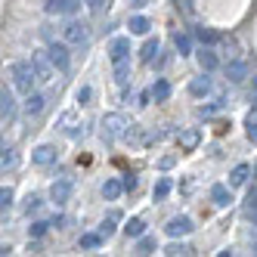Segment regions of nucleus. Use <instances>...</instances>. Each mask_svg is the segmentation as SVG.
I'll return each instance as SVG.
<instances>
[{"label": "nucleus", "instance_id": "nucleus-30", "mask_svg": "<svg viewBox=\"0 0 257 257\" xmlns=\"http://www.w3.org/2000/svg\"><path fill=\"white\" fill-rule=\"evenodd\" d=\"M168 192H171V180H168V177H161V180H158V186H155V201L168 198Z\"/></svg>", "mask_w": 257, "mask_h": 257}, {"label": "nucleus", "instance_id": "nucleus-27", "mask_svg": "<svg viewBox=\"0 0 257 257\" xmlns=\"http://www.w3.org/2000/svg\"><path fill=\"white\" fill-rule=\"evenodd\" d=\"M99 245H102V235H99V232H87V235H81V248L93 251V248H99Z\"/></svg>", "mask_w": 257, "mask_h": 257}, {"label": "nucleus", "instance_id": "nucleus-13", "mask_svg": "<svg viewBox=\"0 0 257 257\" xmlns=\"http://www.w3.org/2000/svg\"><path fill=\"white\" fill-rule=\"evenodd\" d=\"M232 186H223V183H217V186L211 189V201L217 208H229L232 205V192H229Z\"/></svg>", "mask_w": 257, "mask_h": 257}, {"label": "nucleus", "instance_id": "nucleus-41", "mask_svg": "<svg viewBox=\"0 0 257 257\" xmlns=\"http://www.w3.org/2000/svg\"><path fill=\"white\" fill-rule=\"evenodd\" d=\"M87 99H90V87H81L78 90V102H87Z\"/></svg>", "mask_w": 257, "mask_h": 257}, {"label": "nucleus", "instance_id": "nucleus-18", "mask_svg": "<svg viewBox=\"0 0 257 257\" xmlns=\"http://www.w3.org/2000/svg\"><path fill=\"white\" fill-rule=\"evenodd\" d=\"M124 232L131 235V238L146 235V220H143V217H131V220H127V226H124Z\"/></svg>", "mask_w": 257, "mask_h": 257}, {"label": "nucleus", "instance_id": "nucleus-5", "mask_svg": "<svg viewBox=\"0 0 257 257\" xmlns=\"http://www.w3.org/2000/svg\"><path fill=\"white\" fill-rule=\"evenodd\" d=\"M47 53H50V59H53V65H56L59 71H68V68H71V56H68V47H65L62 41H50Z\"/></svg>", "mask_w": 257, "mask_h": 257}, {"label": "nucleus", "instance_id": "nucleus-26", "mask_svg": "<svg viewBox=\"0 0 257 257\" xmlns=\"http://www.w3.org/2000/svg\"><path fill=\"white\" fill-rule=\"evenodd\" d=\"M115 223H118V214H108V217L102 220V223H99V229H96V232H99L102 238H108V235L115 232Z\"/></svg>", "mask_w": 257, "mask_h": 257}, {"label": "nucleus", "instance_id": "nucleus-19", "mask_svg": "<svg viewBox=\"0 0 257 257\" xmlns=\"http://www.w3.org/2000/svg\"><path fill=\"white\" fill-rule=\"evenodd\" d=\"M245 75H248V68H245V62H238V59H232V62L226 65V78H229V81H245Z\"/></svg>", "mask_w": 257, "mask_h": 257}, {"label": "nucleus", "instance_id": "nucleus-23", "mask_svg": "<svg viewBox=\"0 0 257 257\" xmlns=\"http://www.w3.org/2000/svg\"><path fill=\"white\" fill-rule=\"evenodd\" d=\"M0 168H4V171H13L16 168V149H10V146L0 149Z\"/></svg>", "mask_w": 257, "mask_h": 257}, {"label": "nucleus", "instance_id": "nucleus-29", "mask_svg": "<svg viewBox=\"0 0 257 257\" xmlns=\"http://www.w3.org/2000/svg\"><path fill=\"white\" fill-rule=\"evenodd\" d=\"M164 254H168V257H186V254H192V248L189 245H168V248H164Z\"/></svg>", "mask_w": 257, "mask_h": 257}, {"label": "nucleus", "instance_id": "nucleus-6", "mask_svg": "<svg viewBox=\"0 0 257 257\" xmlns=\"http://www.w3.org/2000/svg\"><path fill=\"white\" fill-rule=\"evenodd\" d=\"M44 10L50 16H75L81 10V0H47Z\"/></svg>", "mask_w": 257, "mask_h": 257}, {"label": "nucleus", "instance_id": "nucleus-15", "mask_svg": "<svg viewBox=\"0 0 257 257\" xmlns=\"http://www.w3.org/2000/svg\"><path fill=\"white\" fill-rule=\"evenodd\" d=\"M248 177H251V164H235L229 174V186H245Z\"/></svg>", "mask_w": 257, "mask_h": 257}, {"label": "nucleus", "instance_id": "nucleus-25", "mask_svg": "<svg viewBox=\"0 0 257 257\" xmlns=\"http://www.w3.org/2000/svg\"><path fill=\"white\" fill-rule=\"evenodd\" d=\"M198 65L205 68V71H214L217 68V56H214L211 50H198Z\"/></svg>", "mask_w": 257, "mask_h": 257}, {"label": "nucleus", "instance_id": "nucleus-16", "mask_svg": "<svg viewBox=\"0 0 257 257\" xmlns=\"http://www.w3.org/2000/svg\"><path fill=\"white\" fill-rule=\"evenodd\" d=\"M189 93H192V96H208V93H211V78H208V75L192 78V84H189Z\"/></svg>", "mask_w": 257, "mask_h": 257}, {"label": "nucleus", "instance_id": "nucleus-36", "mask_svg": "<svg viewBox=\"0 0 257 257\" xmlns=\"http://www.w3.org/2000/svg\"><path fill=\"white\" fill-rule=\"evenodd\" d=\"M257 208V186L248 189V198H245V211H254Z\"/></svg>", "mask_w": 257, "mask_h": 257}, {"label": "nucleus", "instance_id": "nucleus-7", "mask_svg": "<svg viewBox=\"0 0 257 257\" xmlns=\"http://www.w3.org/2000/svg\"><path fill=\"white\" fill-rule=\"evenodd\" d=\"M56 131H62L65 137H81V124H78V115L75 112H62L59 115V121H56Z\"/></svg>", "mask_w": 257, "mask_h": 257}, {"label": "nucleus", "instance_id": "nucleus-3", "mask_svg": "<svg viewBox=\"0 0 257 257\" xmlns=\"http://www.w3.org/2000/svg\"><path fill=\"white\" fill-rule=\"evenodd\" d=\"M31 65L34 71H38V81H53V75H56V65H53L50 53H31Z\"/></svg>", "mask_w": 257, "mask_h": 257}, {"label": "nucleus", "instance_id": "nucleus-39", "mask_svg": "<svg viewBox=\"0 0 257 257\" xmlns=\"http://www.w3.org/2000/svg\"><path fill=\"white\" fill-rule=\"evenodd\" d=\"M124 189H137V177H134V174L124 177Z\"/></svg>", "mask_w": 257, "mask_h": 257}, {"label": "nucleus", "instance_id": "nucleus-28", "mask_svg": "<svg viewBox=\"0 0 257 257\" xmlns=\"http://www.w3.org/2000/svg\"><path fill=\"white\" fill-rule=\"evenodd\" d=\"M155 53H158V41H146L140 56H143V62H152V59H155Z\"/></svg>", "mask_w": 257, "mask_h": 257}, {"label": "nucleus", "instance_id": "nucleus-42", "mask_svg": "<svg viewBox=\"0 0 257 257\" xmlns=\"http://www.w3.org/2000/svg\"><path fill=\"white\" fill-rule=\"evenodd\" d=\"M131 4H134V7H143V0H131Z\"/></svg>", "mask_w": 257, "mask_h": 257}, {"label": "nucleus", "instance_id": "nucleus-1", "mask_svg": "<svg viewBox=\"0 0 257 257\" xmlns=\"http://www.w3.org/2000/svg\"><path fill=\"white\" fill-rule=\"evenodd\" d=\"M10 78H13V87L19 93H34V81H38V71H34L31 62H13L10 65Z\"/></svg>", "mask_w": 257, "mask_h": 257}, {"label": "nucleus", "instance_id": "nucleus-10", "mask_svg": "<svg viewBox=\"0 0 257 257\" xmlns=\"http://www.w3.org/2000/svg\"><path fill=\"white\" fill-rule=\"evenodd\" d=\"M108 56H112V62L131 59V38H115L112 47H108Z\"/></svg>", "mask_w": 257, "mask_h": 257}, {"label": "nucleus", "instance_id": "nucleus-4", "mask_svg": "<svg viewBox=\"0 0 257 257\" xmlns=\"http://www.w3.org/2000/svg\"><path fill=\"white\" fill-rule=\"evenodd\" d=\"M62 34H65V44H71V47H81V44H87V41H90L87 25H84V22H75V19H71V22L62 28Z\"/></svg>", "mask_w": 257, "mask_h": 257}, {"label": "nucleus", "instance_id": "nucleus-34", "mask_svg": "<svg viewBox=\"0 0 257 257\" xmlns=\"http://www.w3.org/2000/svg\"><path fill=\"white\" fill-rule=\"evenodd\" d=\"M38 208H41V195H38V192H31V195L25 198V211L31 214V211H38Z\"/></svg>", "mask_w": 257, "mask_h": 257}, {"label": "nucleus", "instance_id": "nucleus-32", "mask_svg": "<svg viewBox=\"0 0 257 257\" xmlns=\"http://www.w3.org/2000/svg\"><path fill=\"white\" fill-rule=\"evenodd\" d=\"M174 47L180 50V56H186V53H189V38H186V34H177V38H174Z\"/></svg>", "mask_w": 257, "mask_h": 257}, {"label": "nucleus", "instance_id": "nucleus-33", "mask_svg": "<svg viewBox=\"0 0 257 257\" xmlns=\"http://www.w3.org/2000/svg\"><path fill=\"white\" fill-rule=\"evenodd\" d=\"M195 38H198L201 44H214V41H217V34L208 31V28H195Z\"/></svg>", "mask_w": 257, "mask_h": 257}, {"label": "nucleus", "instance_id": "nucleus-35", "mask_svg": "<svg viewBox=\"0 0 257 257\" xmlns=\"http://www.w3.org/2000/svg\"><path fill=\"white\" fill-rule=\"evenodd\" d=\"M195 143H198V131H186V134H183V146H186V149H192Z\"/></svg>", "mask_w": 257, "mask_h": 257}, {"label": "nucleus", "instance_id": "nucleus-24", "mask_svg": "<svg viewBox=\"0 0 257 257\" xmlns=\"http://www.w3.org/2000/svg\"><path fill=\"white\" fill-rule=\"evenodd\" d=\"M245 134H248L251 143H257V108H251L248 118H245Z\"/></svg>", "mask_w": 257, "mask_h": 257}, {"label": "nucleus", "instance_id": "nucleus-38", "mask_svg": "<svg viewBox=\"0 0 257 257\" xmlns=\"http://www.w3.org/2000/svg\"><path fill=\"white\" fill-rule=\"evenodd\" d=\"M47 226H50V223H34V226H31V235H34V238H41V235L47 232Z\"/></svg>", "mask_w": 257, "mask_h": 257}, {"label": "nucleus", "instance_id": "nucleus-9", "mask_svg": "<svg viewBox=\"0 0 257 257\" xmlns=\"http://www.w3.org/2000/svg\"><path fill=\"white\" fill-rule=\"evenodd\" d=\"M31 161L38 164V168H47V164H53V161H56V146H50V143L38 146V149L31 152Z\"/></svg>", "mask_w": 257, "mask_h": 257}, {"label": "nucleus", "instance_id": "nucleus-21", "mask_svg": "<svg viewBox=\"0 0 257 257\" xmlns=\"http://www.w3.org/2000/svg\"><path fill=\"white\" fill-rule=\"evenodd\" d=\"M115 81L124 87L127 81H131V59H124V62H115Z\"/></svg>", "mask_w": 257, "mask_h": 257}, {"label": "nucleus", "instance_id": "nucleus-2", "mask_svg": "<svg viewBox=\"0 0 257 257\" xmlns=\"http://www.w3.org/2000/svg\"><path fill=\"white\" fill-rule=\"evenodd\" d=\"M99 127H102V140L105 143H115V140H121V137H127V127H131V124H127V118L121 115V112H108L102 121H99Z\"/></svg>", "mask_w": 257, "mask_h": 257}, {"label": "nucleus", "instance_id": "nucleus-43", "mask_svg": "<svg viewBox=\"0 0 257 257\" xmlns=\"http://www.w3.org/2000/svg\"><path fill=\"white\" fill-rule=\"evenodd\" d=\"M254 87H257V78H254Z\"/></svg>", "mask_w": 257, "mask_h": 257}, {"label": "nucleus", "instance_id": "nucleus-17", "mask_svg": "<svg viewBox=\"0 0 257 257\" xmlns=\"http://www.w3.org/2000/svg\"><path fill=\"white\" fill-rule=\"evenodd\" d=\"M121 192H124V180H105V183H102V195H105L108 201H115Z\"/></svg>", "mask_w": 257, "mask_h": 257}, {"label": "nucleus", "instance_id": "nucleus-31", "mask_svg": "<svg viewBox=\"0 0 257 257\" xmlns=\"http://www.w3.org/2000/svg\"><path fill=\"white\" fill-rule=\"evenodd\" d=\"M152 251H155V238H149V235H140L137 254H152Z\"/></svg>", "mask_w": 257, "mask_h": 257}, {"label": "nucleus", "instance_id": "nucleus-37", "mask_svg": "<svg viewBox=\"0 0 257 257\" xmlns=\"http://www.w3.org/2000/svg\"><path fill=\"white\" fill-rule=\"evenodd\" d=\"M0 205H4V211H7V208L13 205V189H7V186L0 189Z\"/></svg>", "mask_w": 257, "mask_h": 257}, {"label": "nucleus", "instance_id": "nucleus-40", "mask_svg": "<svg viewBox=\"0 0 257 257\" xmlns=\"http://www.w3.org/2000/svg\"><path fill=\"white\" fill-rule=\"evenodd\" d=\"M84 4H87L90 10H93V13H96V10H102V4H105V0H84Z\"/></svg>", "mask_w": 257, "mask_h": 257}, {"label": "nucleus", "instance_id": "nucleus-22", "mask_svg": "<svg viewBox=\"0 0 257 257\" xmlns=\"http://www.w3.org/2000/svg\"><path fill=\"white\" fill-rule=\"evenodd\" d=\"M149 28H152V22L146 16H134L131 19V34H149Z\"/></svg>", "mask_w": 257, "mask_h": 257}, {"label": "nucleus", "instance_id": "nucleus-12", "mask_svg": "<svg viewBox=\"0 0 257 257\" xmlns=\"http://www.w3.org/2000/svg\"><path fill=\"white\" fill-rule=\"evenodd\" d=\"M195 226H192V220L189 217H174V220H168V235H189Z\"/></svg>", "mask_w": 257, "mask_h": 257}, {"label": "nucleus", "instance_id": "nucleus-8", "mask_svg": "<svg viewBox=\"0 0 257 257\" xmlns=\"http://www.w3.org/2000/svg\"><path fill=\"white\" fill-rule=\"evenodd\" d=\"M0 118H4V124L16 118V96H13V90H10V87L0 90Z\"/></svg>", "mask_w": 257, "mask_h": 257}, {"label": "nucleus", "instance_id": "nucleus-20", "mask_svg": "<svg viewBox=\"0 0 257 257\" xmlns=\"http://www.w3.org/2000/svg\"><path fill=\"white\" fill-rule=\"evenodd\" d=\"M168 96H171V84L168 81H155L152 84V99L155 102H168Z\"/></svg>", "mask_w": 257, "mask_h": 257}, {"label": "nucleus", "instance_id": "nucleus-11", "mask_svg": "<svg viewBox=\"0 0 257 257\" xmlns=\"http://www.w3.org/2000/svg\"><path fill=\"white\" fill-rule=\"evenodd\" d=\"M68 195H71V180H56V183L50 186V198L56 201V205H65Z\"/></svg>", "mask_w": 257, "mask_h": 257}, {"label": "nucleus", "instance_id": "nucleus-14", "mask_svg": "<svg viewBox=\"0 0 257 257\" xmlns=\"http://www.w3.org/2000/svg\"><path fill=\"white\" fill-rule=\"evenodd\" d=\"M44 108H47V96L44 93H28L25 96V112L28 115H41Z\"/></svg>", "mask_w": 257, "mask_h": 257}]
</instances>
